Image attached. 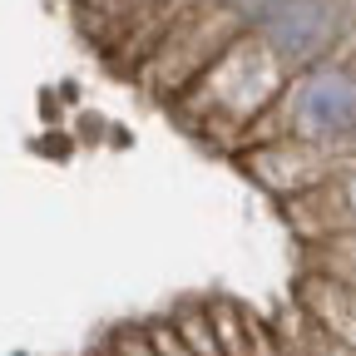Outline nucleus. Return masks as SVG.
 Returning <instances> with one entry per match:
<instances>
[{"instance_id": "7ed1b4c3", "label": "nucleus", "mask_w": 356, "mask_h": 356, "mask_svg": "<svg viewBox=\"0 0 356 356\" xmlns=\"http://www.w3.org/2000/svg\"><path fill=\"white\" fill-rule=\"evenodd\" d=\"M346 30H351V0H282L257 25V35L282 60L287 74H302L312 65L341 55Z\"/></svg>"}, {"instance_id": "20e7f679", "label": "nucleus", "mask_w": 356, "mask_h": 356, "mask_svg": "<svg viewBox=\"0 0 356 356\" xmlns=\"http://www.w3.org/2000/svg\"><path fill=\"white\" fill-rule=\"evenodd\" d=\"M287 218L297 222L307 238H317V243L356 238V163H351L341 178H332L327 188L287 203Z\"/></svg>"}, {"instance_id": "f03ea898", "label": "nucleus", "mask_w": 356, "mask_h": 356, "mask_svg": "<svg viewBox=\"0 0 356 356\" xmlns=\"http://www.w3.org/2000/svg\"><path fill=\"white\" fill-rule=\"evenodd\" d=\"M277 139L356 149V55H332L322 65L292 74L277 104L252 124L243 149L277 144Z\"/></svg>"}, {"instance_id": "f257e3e1", "label": "nucleus", "mask_w": 356, "mask_h": 356, "mask_svg": "<svg viewBox=\"0 0 356 356\" xmlns=\"http://www.w3.org/2000/svg\"><path fill=\"white\" fill-rule=\"evenodd\" d=\"M287 79L292 74L282 70V60L273 50H267V40L257 30H248L178 95V104H184V119L203 134V139H213L222 149H243L252 124L277 104Z\"/></svg>"}, {"instance_id": "39448f33", "label": "nucleus", "mask_w": 356, "mask_h": 356, "mask_svg": "<svg viewBox=\"0 0 356 356\" xmlns=\"http://www.w3.org/2000/svg\"><path fill=\"white\" fill-rule=\"evenodd\" d=\"M302 302H307V322L312 327L356 351V287L351 282H337L327 273H312L307 287H302Z\"/></svg>"}]
</instances>
